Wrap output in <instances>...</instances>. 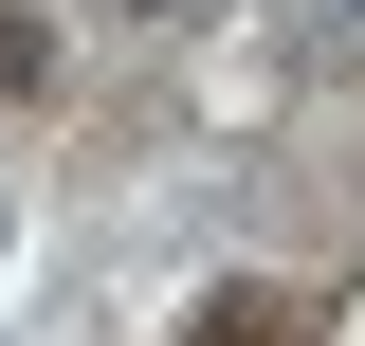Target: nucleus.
<instances>
[{
    "mask_svg": "<svg viewBox=\"0 0 365 346\" xmlns=\"http://www.w3.org/2000/svg\"><path fill=\"white\" fill-rule=\"evenodd\" d=\"M37 73H55V37L19 19V0H0V91H37Z\"/></svg>",
    "mask_w": 365,
    "mask_h": 346,
    "instance_id": "2",
    "label": "nucleus"
},
{
    "mask_svg": "<svg viewBox=\"0 0 365 346\" xmlns=\"http://www.w3.org/2000/svg\"><path fill=\"white\" fill-rule=\"evenodd\" d=\"M201 346H311V328H292L274 292H220V310H201Z\"/></svg>",
    "mask_w": 365,
    "mask_h": 346,
    "instance_id": "1",
    "label": "nucleus"
}]
</instances>
